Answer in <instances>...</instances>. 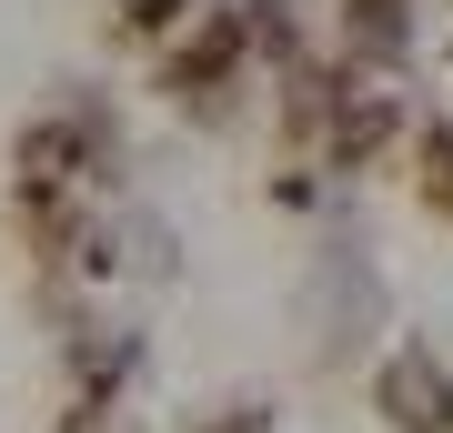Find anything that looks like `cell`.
<instances>
[{"mask_svg": "<svg viewBox=\"0 0 453 433\" xmlns=\"http://www.w3.org/2000/svg\"><path fill=\"white\" fill-rule=\"evenodd\" d=\"M181 11H192V0H131V11H121V20H131V31H172V20H181Z\"/></svg>", "mask_w": 453, "mask_h": 433, "instance_id": "cell-4", "label": "cell"}, {"mask_svg": "<svg viewBox=\"0 0 453 433\" xmlns=\"http://www.w3.org/2000/svg\"><path fill=\"white\" fill-rule=\"evenodd\" d=\"M372 414L393 433H453V373L434 343H393L383 373H372Z\"/></svg>", "mask_w": 453, "mask_h": 433, "instance_id": "cell-1", "label": "cell"}, {"mask_svg": "<svg viewBox=\"0 0 453 433\" xmlns=\"http://www.w3.org/2000/svg\"><path fill=\"white\" fill-rule=\"evenodd\" d=\"M333 41L342 71H403L423 50V11L413 0H333Z\"/></svg>", "mask_w": 453, "mask_h": 433, "instance_id": "cell-2", "label": "cell"}, {"mask_svg": "<svg viewBox=\"0 0 453 433\" xmlns=\"http://www.w3.org/2000/svg\"><path fill=\"white\" fill-rule=\"evenodd\" d=\"M413 151H423V202L453 222V112H443V121H423V142H413Z\"/></svg>", "mask_w": 453, "mask_h": 433, "instance_id": "cell-3", "label": "cell"}]
</instances>
